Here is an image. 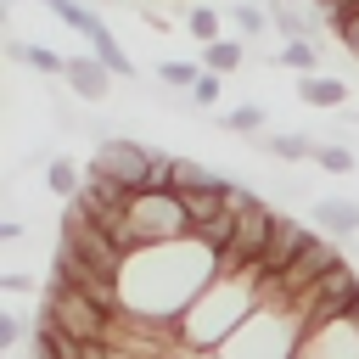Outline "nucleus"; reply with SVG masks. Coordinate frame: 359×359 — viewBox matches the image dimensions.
I'll return each instance as SVG.
<instances>
[{"mask_svg": "<svg viewBox=\"0 0 359 359\" xmlns=\"http://www.w3.org/2000/svg\"><path fill=\"white\" fill-rule=\"evenodd\" d=\"M146 163H151V146H140L135 135H107V140H95L84 168L123 185V191H135V185H146Z\"/></svg>", "mask_w": 359, "mask_h": 359, "instance_id": "obj_4", "label": "nucleus"}, {"mask_svg": "<svg viewBox=\"0 0 359 359\" xmlns=\"http://www.w3.org/2000/svg\"><path fill=\"white\" fill-rule=\"evenodd\" d=\"M196 62H185V56H168V62H157V84H168V90H191L196 84Z\"/></svg>", "mask_w": 359, "mask_h": 359, "instance_id": "obj_16", "label": "nucleus"}, {"mask_svg": "<svg viewBox=\"0 0 359 359\" xmlns=\"http://www.w3.org/2000/svg\"><path fill=\"white\" fill-rule=\"evenodd\" d=\"M353 303H359V269H348V264H337L320 280H309L303 292H292V309H297L303 331H320V325L342 320Z\"/></svg>", "mask_w": 359, "mask_h": 359, "instance_id": "obj_2", "label": "nucleus"}, {"mask_svg": "<svg viewBox=\"0 0 359 359\" xmlns=\"http://www.w3.org/2000/svg\"><path fill=\"white\" fill-rule=\"evenodd\" d=\"M337 264H342V252L331 247V236H309V241H303V247L292 252V264H286V269L275 275V286H280V292L292 297V292H303L309 280H320L325 269H337Z\"/></svg>", "mask_w": 359, "mask_h": 359, "instance_id": "obj_5", "label": "nucleus"}, {"mask_svg": "<svg viewBox=\"0 0 359 359\" xmlns=\"http://www.w3.org/2000/svg\"><path fill=\"white\" fill-rule=\"evenodd\" d=\"M22 62H28L34 73H45V79H62V67H67V56L50 50V45H22Z\"/></svg>", "mask_w": 359, "mask_h": 359, "instance_id": "obj_18", "label": "nucleus"}, {"mask_svg": "<svg viewBox=\"0 0 359 359\" xmlns=\"http://www.w3.org/2000/svg\"><path fill=\"white\" fill-rule=\"evenodd\" d=\"M84 45H90V50H95V56H101V62H107L118 79H135V56H129V50L112 39V28H107V17H101V11L90 17V28H84Z\"/></svg>", "mask_w": 359, "mask_h": 359, "instance_id": "obj_9", "label": "nucleus"}, {"mask_svg": "<svg viewBox=\"0 0 359 359\" xmlns=\"http://www.w3.org/2000/svg\"><path fill=\"white\" fill-rule=\"evenodd\" d=\"M230 22H236V34H241V39H264L269 11H264L258 0H230Z\"/></svg>", "mask_w": 359, "mask_h": 359, "instance_id": "obj_13", "label": "nucleus"}, {"mask_svg": "<svg viewBox=\"0 0 359 359\" xmlns=\"http://www.w3.org/2000/svg\"><path fill=\"white\" fill-rule=\"evenodd\" d=\"M230 135H252V129H264V107H236V112H224L219 118Z\"/></svg>", "mask_w": 359, "mask_h": 359, "instance_id": "obj_21", "label": "nucleus"}, {"mask_svg": "<svg viewBox=\"0 0 359 359\" xmlns=\"http://www.w3.org/2000/svg\"><path fill=\"white\" fill-rule=\"evenodd\" d=\"M191 236V213L180 202L174 185H135L123 196V219L112 230V241L129 252V247H151V241H180Z\"/></svg>", "mask_w": 359, "mask_h": 359, "instance_id": "obj_1", "label": "nucleus"}, {"mask_svg": "<svg viewBox=\"0 0 359 359\" xmlns=\"http://www.w3.org/2000/svg\"><path fill=\"white\" fill-rule=\"evenodd\" d=\"M297 101H303V107H325V112H337V107L348 101V84L314 67V73H297Z\"/></svg>", "mask_w": 359, "mask_h": 359, "instance_id": "obj_10", "label": "nucleus"}, {"mask_svg": "<svg viewBox=\"0 0 359 359\" xmlns=\"http://www.w3.org/2000/svg\"><path fill=\"white\" fill-rule=\"evenodd\" d=\"M185 28H191V39H202V45L224 34V22H219V11H213V6H191V11H185Z\"/></svg>", "mask_w": 359, "mask_h": 359, "instance_id": "obj_17", "label": "nucleus"}, {"mask_svg": "<svg viewBox=\"0 0 359 359\" xmlns=\"http://www.w3.org/2000/svg\"><path fill=\"white\" fill-rule=\"evenodd\" d=\"M62 84L84 101V107H101L107 95H112V84H118V73L90 50V56H67V67H62Z\"/></svg>", "mask_w": 359, "mask_h": 359, "instance_id": "obj_6", "label": "nucleus"}, {"mask_svg": "<svg viewBox=\"0 0 359 359\" xmlns=\"http://www.w3.org/2000/svg\"><path fill=\"white\" fill-rule=\"evenodd\" d=\"M241 62H247V39H224L219 34V39L202 45V67H213V73H236Z\"/></svg>", "mask_w": 359, "mask_h": 359, "instance_id": "obj_11", "label": "nucleus"}, {"mask_svg": "<svg viewBox=\"0 0 359 359\" xmlns=\"http://www.w3.org/2000/svg\"><path fill=\"white\" fill-rule=\"evenodd\" d=\"M39 6H45L56 22H67L73 34H84V28H90V17H95V11H90V6H79V0H39Z\"/></svg>", "mask_w": 359, "mask_h": 359, "instance_id": "obj_19", "label": "nucleus"}, {"mask_svg": "<svg viewBox=\"0 0 359 359\" xmlns=\"http://www.w3.org/2000/svg\"><path fill=\"white\" fill-rule=\"evenodd\" d=\"M0 359H6V353H0Z\"/></svg>", "mask_w": 359, "mask_h": 359, "instance_id": "obj_26", "label": "nucleus"}, {"mask_svg": "<svg viewBox=\"0 0 359 359\" xmlns=\"http://www.w3.org/2000/svg\"><path fill=\"white\" fill-rule=\"evenodd\" d=\"M314 224L342 241V236H359V196H314Z\"/></svg>", "mask_w": 359, "mask_h": 359, "instance_id": "obj_8", "label": "nucleus"}, {"mask_svg": "<svg viewBox=\"0 0 359 359\" xmlns=\"http://www.w3.org/2000/svg\"><path fill=\"white\" fill-rule=\"evenodd\" d=\"M275 62L292 67V73H314V67H320V45H309V34H297V39H286V45L275 50Z\"/></svg>", "mask_w": 359, "mask_h": 359, "instance_id": "obj_14", "label": "nucleus"}, {"mask_svg": "<svg viewBox=\"0 0 359 359\" xmlns=\"http://www.w3.org/2000/svg\"><path fill=\"white\" fill-rule=\"evenodd\" d=\"M22 337H28V325H22V320H17L11 309H0V353H11V348H17Z\"/></svg>", "mask_w": 359, "mask_h": 359, "instance_id": "obj_22", "label": "nucleus"}, {"mask_svg": "<svg viewBox=\"0 0 359 359\" xmlns=\"http://www.w3.org/2000/svg\"><path fill=\"white\" fill-rule=\"evenodd\" d=\"M0 292H11V297H34V292H39V280H34V275H22V269H6V275H0Z\"/></svg>", "mask_w": 359, "mask_h": 359, "instance_id": "obj_23", "label": "nucleus"}, {"mask_svg": "<svg viewBox=\"0 0 359 359\" xmlns=\"http://www.w3.org/2000/svg\"><path fill=\"white\" fill-rule=\"evenodd\" d=\"M219 90H224V73L202 67V73H196V84H191V107H213V101H219Z\"/></svg>", "mask_w": 359, "mask_h": 359, "instance_id": "obj_20", "label": "nucleus"}, {"mask_svg": "<svg viewBox=\"0 0 359 359\" xmlns=\"http://www.w3.org/2000/svg\"><path fill=\"white\" fill-rule=\"evenodd\" d=\"M45 320H50L56 331L79 337V342H95V337H107V331H112V309H101L84 286L56 280V275H50V292H45Z\"/></svg>", "mask_w": 359, "mask_h": 359, "instance_id": "obj_3", "label": "nucleus"}, {"mask_svg": "<svg viewBox=\"0 0 359 359\" xmlns=\"http://www.w3.org/2000/svg\"><path fill=\"white\" fill-rule=\"evenodd\" d=\"M79 185H84V163H73V157H50V163H45V191H56V196L67 202Z\"/></svg>", "mask_w": 359, "mask_h": 359, "instance_id": "obj_12", "label": "nucleus"}, {"mask_svg": "<svg viewBox=\"0 0 359 359\" xmlns=\"http://www.w3.org/2000/svg\"><path fill=\"white\" fill-rule=\"evenodd\" d=\"M331 28H337V39H342V45H348V56H359V6H353V11H348V17H337V22H331Z\"/></svg>", "mask_w": 359, "mask_h": 359, "instance_id": "obj_24", "label": "nucleus"}, {"mask_svg": "<svg viewBox=\"0 0 359 359\" xmlns=\"http://www.w3.org/2000/svg\"><path fill=\"white\" fill-rule=\"evenodd\" d=\"M0 241H22V224L17 219H0Z\"/></svg>", "mask_w": 359, "mask_h": 359, "instance_id": "obj_25", "label": "nucleus"}, {"mask_svg": "<svg viewBox=\"0 0 359 359\" xmlns=\"http://www.w3.org/2000/svg\"><path fill=\"white\" fill-rule=\"evenodd\" d=\"M303 241H309V230H303V224H297L292 213H275V224H269V241H264V258H258V264H264L269 275H280V269L292 264V252H297Z\"/></svg>", "mask_w": 359, "mask_h": 359, "instance_id": "obj_7", "label": "nucleus"}, {"mask_svg": "<svg viewBox=\"0 0 359 359\" xmlns=\"http://www.w3.org/2000/svg\"><path fill=\"white\" fill-rule=\"evenodd\" d=\"M314 163H320L325 174H353V168H359V151H348L342 140H314Z\"/></svg>", "mask_w": 359, "mask_h": 359, "instance_id": "obj_15", "label": "nucleus"}]
</instances>
